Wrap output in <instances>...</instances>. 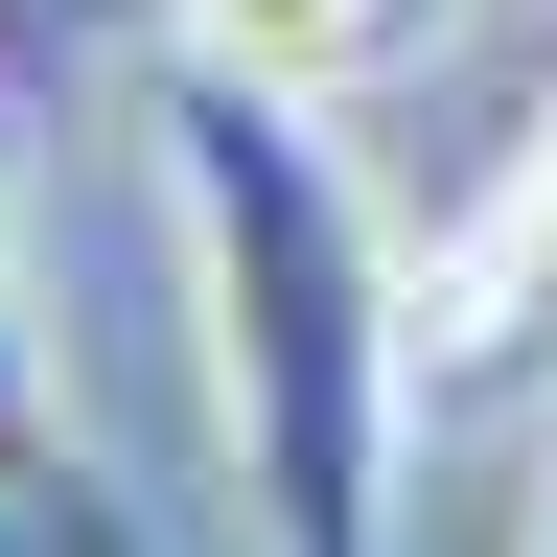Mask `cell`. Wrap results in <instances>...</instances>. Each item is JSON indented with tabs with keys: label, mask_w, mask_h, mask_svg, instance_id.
<instances>
[{
	"label": "cell",
	"mask_w": 557,
	"mask_h": 557,
	"mask_svg": "<svg viewBox=\"0 0 557 557\" xmlns=\"http://www.w3.org/2000/svg\"><path fill=\"white\" fill-rule=\"evenodd\" d=\"M0 557H139V511H116L70 442H0Z\"/></svg>",
	"instance_id": "cell-4"
},
{
	"label": "cell",
	"mask_w": 557,
	"mask_h": 557,
	"mask_svg": "<svg viewBox=\"0 0 557 557\" xmlns=\"http://www.w3.org/2000/svg\"><path fill=\"white\" fill-rule=\"evenodd\" d=\"M139 139L186 209V325H209V442L256 487V557H395L418 465V256L372 233L325 94H278L233 47H139Z\"/></svg>",
	"instance_id": "cell-1"
},
{
	"label": "cell",
	"mask_w": 557,
	"mask_h": 557,
	"mask_svg": "<svg viewBox=\"0 0 557 557\" xmlns=\"http://www.w3.org/2000/svg\"><path fill=\"white\" fill-rule=\"evenodd\" d=\"M534 557H557V465H534Z\"/></svg>",
	"instance_id": "cell-7"
},
{
	"label": "cell",
	"mask_w": 557,
	"mask_h": 557,
	"mask_svg": "<svg viewBox=\"0 0 557 557\" xmlns=\"http://www.w3.org/2000/svg\"><path fill=\"white\" fill-rule=\"evenodd\" d=\"M94 47H139V0H0V70H94Z\"/></svg>",
	"instance_id": "cell-5"
},
{
	"label": "cell",
	"mask_w": 557,
	"mask_h": 557,
	"mask_svg": "<svg viewBox=\"0 0 557 557\" xmlns=\"http://www.w3.org/2000/svg\"><path fill=\"white\" fill-rule=\"evenodd\" d=\"M0 442H70V418H47V348H24V278H0Z\"/></svg>",
	"instance_id": "cell-6"
},
{
	"label": "cell",
	"mask_w": 557,
	"mask_h": 557,
	"mask_svg": "<svg viewBox=\"0 0 557 557\" xmlns=\"http://www.w3.org/2000/svg\"><path fill=\"white\" fill-rule=\"evenodd\" d=\"M557 372V94L511 116V163L442 209V256H418V418H487Z\"/></svg>",
	"instance_id": "cell-2"
},
{
	"label": "cell",
	"mask_w": 557,
	"mask_h": 557,
	"mask_svg": "<svg viewBox=\"0 0 557 557\" xmlns=\"http://www.w3.org/2000/svg\"><path fill=\"white\" fill-rule=\"evenodd\" d=\"M186 47H233V70H278V94H372V70L418 47V0H163Z\"/></svg>",
	"instance_id": "cell-3"
}]
</instances>
